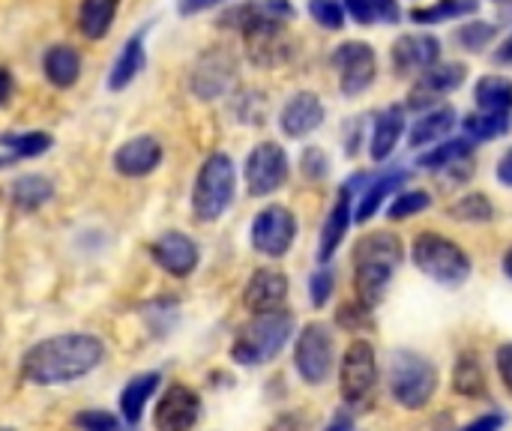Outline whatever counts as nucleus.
<instances>
[{
    "label": "nucleus",
    "instance_id": "obj_1",
    "mask_svg": "<svg viewBox=\"0 0 512 431\" xmlns=\"http://www.w3.org/2000/svg\"><path fill=\"white\" fill-rule=\"evenodd\" d=\"M105 360V345L90 333H63L36 342L18 363L21 381L33 387L72 384Z\"/></svg>",
    "mask_w": 512,
    "mask_h": 431
},
{
    "label": "nucleus",
    "instance_id": "obj_2",
    "mask_svg": "<svg viewBox=\"0 0 512 431\" xmlns=\"http://www.w3.org/2000/svg\"><path fill=\"white\" fill-rule=\"evenodd\" d=\"M402 255V240L387 231H375L354 246V288L363 306L375 309L387 297L390 279L396 276Z\"/></svg>",
    "mask_w": 512,
    "mask_h": 431
},
{
    "label": "nucleus",
    "instance_id": "obj_3",
    "mask_svg": "<svg viewBox=\"0 0 512 431\" xmlns=\"http://www.w3.org/2000/svg\"><path fill=\"white\" fill-rule=\"evenodd\" d=\"M291 333H294V315L288 309L255 315L249 324L240 327L231 345V357L240 366H264L288 345Z\"/></svg>",
    "mask_w": 512,
    "mask_h": 431
},
{
    "label": "nucleus",
    "instance_id": "obj_4",
    "mask_svg": "<svg viewBox=\"0 0 512 431\" xmlns=\"http://www.w3.org/2000/svg\"><path fill=\"white\" fill-rule=\"evenodd\" d=\"M411 255H414L417 270L426 273L432 282H438L444 288H459L471 276L468 252L459 243H453L450 237H444V234H432V231L420 234L414 240Z\"/></svg>",
    "mask_w": 512,
    "mask_h": 431
},
{
    "label": "nucleus",
    "instance_id": "obj_5",
    "mask_svg": "<svg viewBox=\"0 0 512 431\" xmlns=\"http://www.w3.org/2000/svg\"><path fill=\"white\" fill-rule=\"evenodd\" d=\"M438 390V369L432 360H426L423 354L417 351H396L393 360H390V396L408 408V411H417V408H426L432 402Z\"/></svg>",
    "mask_w": 512,
    "mask_h": 431
},
{
    "label": "nucleus",
    "instance_id": "obj_6",
    "mask_svg": "<svg viewBox=\"0 0 512 431\" xmlns=\"http://www.w3.org/2000/svg\"><path fill=\"white\" fill-rule=\"evenodd\" d=\"M234 186H237V174H234V162L225 153H213L204 159L198 177H195V189H192V213L198 222H216L234 201Z\"/></svg>",
    "mask_w": 512,
    "mask_h": 431
},
{
    "label": "nucleus",
    "instance_id": "obj_7",
    "mask_svg": "<svg viewBox=\"0 0 512 431\" xmlns=\"http://www.w3.org/2000/svg\"><path fill=\"white\" fill-rule=\"evenodd\" d=\"M333 363H336V345H333V333L327 324L321 321H312L300 330L297 336V348H294V366H297V375L318 387L330 378L333 372Z\"/></svg>",
    "mask_w": 512,
    "mask_h": 431
},
{
    "label": "nucleus",
    "instance_id": "obj_8",
    "mask_svg": "<svg viewBox=\"0 0 512 431\" xmlns=\"http://www.w3.org/2000/svg\"><path fill=\"white\" fill-rule=\"evenodd\" d=\"M378 384V360L375 348L366 339H357L348 345L342 366H339V393L351 408H360Z\"/></svg>",
    "mask_w": 512,
    "mask_h": 431
},
{
    "label": "nucleus",
    "instance_id": "obj_9",
    "mask_svg": "<svg viewBox=\"0 0 512 431\" xmlns=\"http://www.w3.org/2000/svg\"><path fill=\"white\" fill-rule=\"evenodd\" d=\"M294 237H297V219L282 204L264 207L252 222V246H255V252H261L267 258L288 255V249L294 246Z\"/></svg>",
    "mask_w": 512,
    "mask_h": 431
},
{
    "label": "nucleus",
    "instance_id": "obj_10",
    "mask_svg": "<svg viewBox=\"0 0 512 431\" xmlns=\"http://www.w3.org/2000/svg\"><path fill=\"white\" fill-rule=\"evenodd\" d=\"M243 177H246L249 195H255V198H264V195L276 192L288 180V153L273 141H261L249 153Z\"/></svg>",
    "mask_w": 512,
    "mask_h": 431
},
{
    "label": "nucleus",
    "instance_id": "obj_11",
    "mask_svg": "<svg viewBox=\"0 0 512 431\" xmlns=\"http://www.w3.org/2000/svg\"><path fill=\"white\" fill-rule=\"evenodd\" d=\"M333 66L339 72V87L345 96H360L363 90H369V84L375 81L378 72V60L375 51L366 42H342L333 51Z\"/></svg>",
    "mask_w": 512,
    "mask_h": 431
},
{
    "label": "nucleus",
    "instance_id": "obj_12",
    "mask_svg": "<svg viewBox=\"0 0 512 431\" xmlns=\"http://www.w3.org/2000/svg\"><path fill=\"white\" fill-rule=\"evenodd\" d=\"M201 417V396L186 384H171L153 414L156 431H192Z\"/></svg>",
    "mask_w": 512,
    "mask_h": 431
},
{
    "label": "nucleus",
    "instance_id": "obj_13",
    "mask_svg": "<svg viewBox=\"0 0 512 431\" xmlns=\"http://www.w3.org/2000/svg\"><path fill=\"white\" fill-rule=\"evenodd\" d=\"M150 255H153V261H156L165 273H171V276H177V279H186V276L198 267V258H201L195 240L186 237V234H180V231H165V234L150 246Z\"/></svg>",
    "mask_w": 512,
    "mask_h": 431
},
{
    "label": "nucleus",
    "instance_id": "obj_14",
    "mask_svg": "<svg viewBox=\"0 0 512 431\" xmlns=\"http://www.w3.org/2000/svg\"><path fill=\"white\" fill-rule=\"evenodd\" d=\"M285 300H288V279L279 270H255L252 279L246 282L243 303L252 315L279 312Z\"/></svg>",
    "mask_w": 512,
    "mask_h": 431
},
{
    "label": "nucleus",
    "instance_id": "obj_15",
    "mask_svg": "<svg viewBox=\"0 0 512 431\" xmlns=\"http://www.w3.org/2000/svg\"><path fill=\"white\" fill-rule=\"evenodd\" d=\"M441 60V42L432 33H405L393 45V66L399 72H426Z\"/></svg>",
    "mask_w": 512,
    "mask_h": 431
},
{
    "label": "nucleus",
    "instance_id": "obj_16",
    "mask_svg": "<svg viewBox=\"0 0 512 431\" xmlns=\"http://www.w3.org/2000/svg\"><path fill=\"white\" fill-rule=\"evenodd\" d=\"M324 123V105L312 90H303L297 96H291L279 114V126L288 138H306L309 132H315Z\"/></svg>",
    "mask_w": 512,
    "mask_h": 431
},
{
    "label": "nucleus",
    "instance_id": "obj_17",
    "mask_svg": "<svg viewBox=\"0 0 512 431\" xmlns=\"http://www.w3.org/2000/svg\"><path fill=\"white\" fill-rule=\"evenodd\" d=\"M159 162H162V144L153 135L132 138L114 153V168L123 177H147L159 168Z\"/></svg>",
    "mask_w": 512,
    "mask_h": 431
},
{
    "label": "nucleus",
    "instance_id": "obj_18",
    "mask_svg": "<svg viewBox=\"0 0 512 431\" xmlns=\"http://www.w3.org/2000/svg\"><path fill=\"white\" fill-rule=\"evenodd\" d=\"M462 81H465V66H462V63H435L432 69H426V72L420 75V81H417V87H414V93H411V105H414V108H417V105L423 108V105H429L432 99H438V96L456 90Z\"/></svg>",
    "mask_w": 512,
    "mask_h": 431
},
{
    "label": "nucleus",
    "instance_id": "obj_19",
    "mask_svg": "<svg viewBox=\"0 0 512 431\" xmlns=\"http://www.w3.org/2000/svg\"><path fill=\"white\" fill-rule=\"evenodd\" d=\"M231 78H234V63H231V57L213 51V54L201 57V63H198V69H195V75H192V90H195L201 99H216V96H222V93L228 90Z\"/></svg>",
    "mask_w": 512,
    "mask_h": 431
},
{
    "label": "nucleus",
    "instance_id": "obj_20",
    "mask_svg": "<svg viewBox=\"0 0 512 431\" xmlns=\"http://www.w3.org/2000/svg\"><path fill=\"white\" fill-rule=\"evenodd\" d=\"M405 132V108L402 105H390L384 108L378 117H375V129H372V141H369V150H372V159L375 162H384L393 147L399 144Z\"/></svg>",
    "mask_w": 512,
    "mask_h": 431
},
{
    "label": "nucleus",
    "instance_id": "obj_21",
    "mask_svg": "<svg viewBox=\"0 0 512 431\" xmlns=\"http://www.w3.org/2000/svg\"><path fill=\"white\" fill-rule=\"evenodd\" d=\"M351 198L354 195L342 189L339 201L333 204V210H330V216H327V222L321 228V246H318V261L321 264H327L336 255V249L342 246V240H345V234L351 228Z\"/></svg>",
    "mask_w": 512,
    "mask_h": 431
},
{
    "label": "nucleus",
    "instance_id": "obj_22",
    "mask_svg": "<svg viewBox=\"0 0 512 431\" xmlns=\"http://www.w3.org/2000/svg\"><path fill=\"white\" fill-rule=\"evenodd\" d=\"M144 60H147V57H144V30H141V33H135V36L126 39L120 57L114 60L111 75H108V90H123V87H129V84L138 78V72L144 69Z\"/></svg>",
    "mask_w": 512,
    "mask_h": 431
},
{
    "label": "nucleus",
    "instance_id": "obj_23",
    "mask_svg": "<svg viewBox=\"0 0 512 431\" xmlns=\"http://www.w3.org/2000/svg\"><path fill=\"white\" fill-rule=\"evenodd\" d=\"M159 381H162V375H159V372H147V375L132 378V381L123 387V393H120V417H123L129 426L141 423V414H144V408H147L150 396L156 393Z\"/></svg>",
    "mask_w": 512,
    "mask_h": 431
},
{
    "label": "nucleus",
    "instance_id": "obj_24",
    "mask_svg": "<svg viewBox=\"0 0 512 431\" xmlns=\"http://www.w3.org/2000/svg\"><path fill=\"white\" fill-rule=\"evenodd\" d=\"M453 126H456V108H450V105H435L432 111H426L423 117H417V123H414V129H411V147L438 144L441 138L450 135Z\"/></svg>",
    "mask_w": 512,
    "mask_h": 431
},
{
    "label": "nucleus",
    "instance_id": "obj_25",
    "mask_svg": "<svg viewBox=\"0 0 512 431\" xmlns=\"http://www.w3.org/2000/svg\"><path fill=\"white\" fill-rule=\"evenodd\" d=\"M477 108L486 114L512 117V78L507 75H486L477 81Z\"/></svg>",
    "mask_w": 512,
    "mask_h": 431
},
{
    "label": "nucleus",
    "instance_id": "obj_26",
    "mask_svg": "<svg viewBox=\"0 0 512 431\" xmlns=\"http://www.w3.org/2000/svg\"><path fill=\"white\" fill-rule=\"evenodd\" d=\"M42 69H45V78L54 84V87H72L81 75V57L72 45H54L48 48L45 60H42Z\"/></svg>",
    "mask_w": 512,
    "mask_h": 431
},
{
    "label": "nucleus",
    "instance_id": "obj_27",
    "mask_svg": "<svg viewBox=\"0 0 512 431\" xmlns=\"http://www.w3.org/2000/svg\"><path fill=\"white\" fill-rule=\"evenodd\" d=\"M405 177H408V171H387V174L375 177V180L363 189V198H360V204H357V210H354V222L366 225V222L378 213V207L384 204V198L393 195V192L405 183Z\"/></svg>",
    "mask_w": 512,
    "mask_h": 431
},
{
    "label": "nucleus",
    "instance_id": "obj_28",
    "mask_svg": "<svg viewBox=\"0 0 512 431\" xmlns=\"http://www.w3.org/2000/svg\"><path fill=\"white\" fill-rule=\"evenodd\" d=\"M453 390L465 399H477L486 393V372L474 351L459 354V360L453 366Z\"/></svg>",
    "mask_w": 512,
    "mask_h": 431
},
{
    "label": "nucleus",
    "instance_id": "obj_29",
    "mask_svg": "<svg viewBox=\"0 0 512 431\" xmlns=\"http://www.w3.org/2000/svg\"><path fill=\"white\" fill-rule=\"evenodd\" d=\"M54 195V183L39 174H24L12 183V204L18 210H39Z\"/></svg>",
    "mask_w": 512,
    "mask_h": 431
},
{
    "label": "nucleus",
    "instance_id": "obj_30",
    "mask_svg": "<svg viewBox=\"0 0 512 431\" xmlns=\"http://www.w3.org/2000/svg\"><path fill=\"white\" fill-rule=\"evenodd\" d=\"M471 153H474V141L471 138H453V141H444L435 150L423 153L417 162L426 171H444V168H453V165L471 159Z\"/></svg>",
    "mask_w": 512,
    "mask_h": 431
},
{
    "label": "nucleus",
    "instance_id": "obj_31",
    "mask_svg": "<svg viewBox=\"0 0 512 431\" xmlns=\"http://www.w3.org/2000/svg\"><path fill=\"white\" fill-rule=\"evenodd\" d=\"M114 12H117V0H84L78 12L81 33L87 39H102L114 21Z\"/></svg>",
    "mask_w": 512,
    "mask_h": 431
},
{
    "label": "nucleus",
    "instance_id": "obj_32",
    "mask_svg": "<svg viewBox=\"0 0 512 431\" xmlns=\"http://www.w3.org/2000/svg\"><path fill=\"white\" fill-rule=\"evenodd\" d=\"M345 9L360 24H396L399 21L396 0H345Z\"/></svg>",
    "mask_w": 512,
    "mask_h": 431
},
{
    "label": "nucleus",
    "instance_id": "obj_33",
    "mask_svg": "<svg viewBox=\"0 0 512 431\" xmlns=\"http://www.w3.org/2000/svg\"><path fill=\"white\" fill-rule=\"evenodd\" d=\"M465 126V138L471 141H489V138H498L510 129V117H501V114H486V111H474L462 120Z\"/></svg>",
    "mask_w": 512,
    "mask_h": 431
},
{
    "label": "nucleus",
    "instance_id": "obj_34",
    "mask_svg": "<svg viewBox=\"0 0 512 431\" xmlns=\"http://www.w3.org/2000/svg\"><path fill=\"white\" fill-rule=\"evenodd\" d=\"M480 9V0H438L435 6L429 9H414V21L420 24H438V21H447V18H465L471 12Z\"/></svg>",
    "mask_w": 512,
    "mask_h": 431
},
{
    "label": "nucleus",
    "instance_id": "obj_35",
    "mask_svg": "<svg viewBox=\"0 0 512 431\" xmlns=\"http://www.w3.org/2000/svg\"><path fill=\"white\" fill-rule=\"evenodd\" d=\"M3 147L12 150V159H33L51 147V135L45 132H24V135H3Z\"/></svg>",
    "mask_w": 512,
    "mask_h": 431
},
{
    "label": "nucleus",
    "instance_id": "obj_36",
    "mask_svg": "<svg viewBox=\"0 0 512 431\" xmlns=\"http://www.w3.org/2000/svg\"><path fill=\"white\" fill-rule=\"evenodd\" d=\"M492 213H495V207H492V201L483 192H468L465 198H459L450 207V216L462 219V222H489Z\"/></svg>",
    "mask_w": 512,
    "mask_h": 431
},
{
    "label": "nucleus",
    "instance_id": "obj_37",
    "mask_svg": "<svg viewBox=\"0 0 512 431\" xmlns=\"http://www.w3.org/2000/svg\"><path fill=\"white\" fill-rule=\"evenodd\" d=\"M429 204H432V198H429V192H423V189L399 192V195L390 201V207H387V216H390L393 222H402V219H411V216L423 213Z\"/></svg>",
    "mask_w": 512,
    "mask_h": 431
},
{
    "label": "nucleus",
    "instance_id": "obj_38",
    "mask_svg": "<svg viewBox=\"0 0 512 431\" xmlns=\"http://www.w3.org/2000/svg\"><path fill=\"white\" fill-rule=\"evenodd\" d=\"M498 27L495 24H486V21H471L465 27L456 30V42L465 45L468 51H483L492 39H495Z\"/></svg>",
    "mask_w": 512,
    "mask_h": 431
},
{
    "label": "nucleus",
    "instance_id": "obj_39",
    "mask_svg": "<svg viewBox=\"0 0 512 431\" xmlns=\"http://www.w3.org/2000/svg\"><path fill=\"white\" fill-rule=\"evenodd\" d=\"M309 12L327 30H339L345 24V6H342V0H309Z\"/></svg>",
    "mask_w": 512,
    "mask_h": 431
},
{
    "label": "nucleus",
    "instance_id": "obj_40",
    "mask_svg": "<svg viewBox=\"0 0 512 431\" xmlns=\"http://www.w3.org/2000/svg\"><path fill=\"white\" fill-rule=\"evenodd\" d=\"M75 426L81 431H120V420L108 411H81L75 417Z\"/></svg>",
    "mask_w": 512,
    "mask_h": 431
},
{
    "label": "nucleus",
    "instance_id": "obj_41",
    "mask_svg": "<svg viewBox=\"0 0 512 431\" xmlns=\"http://www.w3.org/2000/svg\"><path fill=\"white\" fill-rule=\"evenodd\" d=\"M330 294H333V273H330V267H321L309 279V300H312L315 309H324L327 300H330Z\"/></svg>",
    "mask_w": 512,
    "mask_h": 431
},
{
    "label": "nucleus",
    "instance_id": "obj_42",
    "mask_svg": "<svg viewBox=\"0 0 512 431\" xmlns=\"http://www.w3.org/2000/svg\"><path fill=\"white\" fill-rule=\"evenodd\" d=\"M300 168H303V174H306L309 180H321V177H327L330 162H327V156H324L318 147H309V150L303 153V159H300Z\"/></svg>",
    "mask_w": 512,
    "mask_h": 431
},
{
    "label": "nucleus",
    "instance_id": "obj_43",
    "mask_svg": "<svg viewBox=\"0 0 512 431\" xmlns=\"http://www.w3.org/2000/svg\"><path fill=\"white\" fill-rule=\"evenodd\" d=\"M369 318H372V309L369 306H363L360 300L357 303H348V306H342L339 309V324L342 327H348V330H357V324H369Z\"/></svg>",
    "mask_w": 512,
    "mask_h": 431
},
{
    "label": "nucleus",
    "instance_id": "obj_44",
    "mask_svg": "<svg viewBox=\"0 0 512 431\" xmlns=\"http://www.w3.org/2000/svg\"><path fill=\"white\" fill-rule=\"evenodd\" d=\"M495 366H498V375L504 381V387L512 393V342L510 345H501L498 354H495Z\"/></svg>",
    "mask_w": 512,
    "mask_h": 431
},
{
    "label": "nucleus",
    "instance_id": "obj_45",
    "mask_svg": "<svg viewBox=\"0 0 512 431\" xmlns=\"http://www.w3.org/2000/svg\"><path fill=\"white\" fill-rule=\"evenodd\" d=\"M504 423H507V417H504V414H498V411H492V414L477 417L474 423H468L465 429H459V431H501L504 429Z\"/></svg>",
    "mask_w": 512,
    "mask_h": 431
},
{
    "label": "nucleus",
    "instance_id": "obj_46",
    "mask_svg": "<svg viewBox=\"0 0 512 431\" xmlns=\"http://www.w3.org/2000/svg\"><path fill=\"white\" fill-rule=\"evenodd\" d=\"M216 3H222V0H180V12L183 15H195V12H204V9H210Z\"/></svg>",
    "mask_w": 512,
    "mask_h": 431
},
{
    "label": "nucleus",
    "instance_id": "obj_47",
    "mask_svg": "<svg viewBox=\"0 0 512 431\" xmlns=\"http://www.w3.org/2000/svg\"><path fill=\"white\" fill-rule=\"evenodd\" d=\"M498 180L504 186H512V147L501 156V162H498Z\"/></svg>",
    "mask_w": 512,
    "mask_h": 431
},
{
    "label": "nucleus",
    "instance_id": "obj_48",
    "mask_svg": "<svg viewBox=\"0 0 512 431\" xmlns=\"http://www.w3.org/2000/svg\"><path fill=\"white\" fill-rule=\"evenodd\" d=\"M12 90H15V81H12L9 69H3V66H0V105H6V102H9Z\"/></svg>",
    "mask_w": 512,
    "mask_h": 431
},
{
    "label": "nucleus",
    "instance_id": "obj_49",
    "mask_svg": "<svg viewBox=\"0 0 512 431\" xmlns=\"http://www.w3.org/2000/svg\"><path fill=\"white\" fill-rule=\"evenodd\" d=\"M495 60L498 63H504V66H512V33L501 42V48L495 51Z\"/></svg>",
    "mask_w": 512,
    "mask_h": 431
},
{
    "label": "nucleus",
    "instance_id": "obj_50",
    "mask_svg": "<svg viewBox=\"0 0 512 431\" xmlns=\"http://www.w3.org/2000/svg\"><path fill=\"white\" fill-rule=\"evenodd\" d=\"M351 426H354L351 414H339V417L327 426V431H351Z\"/></svg>",
    "mask_w": 512,
    "mask_h": 431
},
{
    "label": "nucleus",
    "instance_id": "obj_51",
    "mask_svg": "<svg viewBox=\"0 0 512 431\" xmlns=\"http://www.w3.org/2000/svg\"><path fill=\"white\" fill-rule=\"evenodd\" d=\"M504 273H507V276L512 279V249L507 252V255H504Z\"/></svg>",
    "mask_w": 512,
    "mask_h": 431
},
{
    "label": "nucleus",
    "instance_id": "obj_52",
    "mask_svg": "<svg viewBox=\"0 0 512 431\" xmlns=\"http://www.w3.org/2000/svg\"><path fill=\"white\" fill-rule=\"evenodd\" d=\"M12 162V156H0V168H6Z\"/></svg>",
    "mask_w": 512,
    "mask_h": 431
},
{
    "label": "nucleus",
    "instance_id": "obj_53",
    "mask_svg": "<svg viewBox=\"0 0 512 431\" xmlns=\"http://www.w3.org/2000/svg\"><path fill=\"white\" fill-rule=\"evenodd\" d=\"M501 3H512V0H501Z\"/></svg>",
    "mask_w": 512,
    "mask_h": 431
},
{
    "label": "nucleus",
    "instance_id": "obj_54",
    "mask_svg": "<svg viewBox=\"0 0 512 431\" xmlns=\"http://www.w3.org/2000/svg\"><path fill=\"white\" fill-rule=\"evenodd\" d=\"M0 431H9V429H0Z\"/></svg>",
    "mask_w": 512,
    "mask_h": 431
}]
</instances>
